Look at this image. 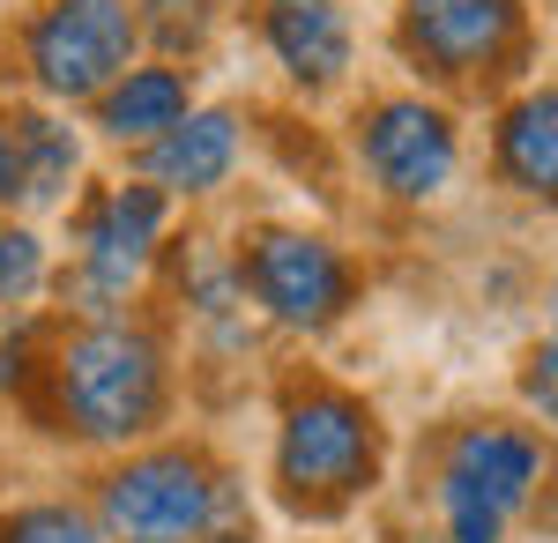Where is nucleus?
Returning <instances> with one entry per match:
<instances>
[{
  "mask_svg": "<svg viewBox=\"0 0 558 543\" xmlns=\"http://www.w3.org/2000/svg\"><path fill=\"white\" fill-rule=\"evenodd\" d=\"M134 0H38L15 31V60L45 105H97L134 68Z\"/></svg>",
  "mask_w": 558,
  "mask_h": 543,
  "instance_id": "5",
  "label": "nucleus"
},
{
  "mask_svg": "<svg viewBox=\"0 0 558 543\" xmlns=\"http://www.w3.org/2000/svg\"><path fill=\"white\" fill-rule=\"evenodd\" d=\"M239 291L254 298L276 328L291 335H328L357 305V268L336 239L320 231H291V224H268L239 246Z\"/></svg>",
  "mask_w": 558,
  "mask_h": 543,
  "instance_id": "7",
  "label": "nucleus"
},
{
  "mask_svg": "<svg viewBox=\"0 0 558 543\" xmlns=\"http://www.w3.org/2000/svg\"><path fill=\"white\" fill-rule=\"evenodd\" d=\"M521 402L558 432V321H544V335H536L529 358H521Z\"/></svg>",
  "mask_w": 558,
  "mask_h": 543,
  "instance_id": "18",
  "label": "nucleus"
},
{
  "mask_svg": "<svg viewBox=\"0 0 558 543\" xmlns=\"http://www.w3.org/2000/svg\"><path fill=\"white\" fill-rule=\"evenodd\" d=\"M83 179V142L52 105L8 97L0 105V216L31 224V216L60 209Z\"/></svg>",
  "mask_w": 558,
  "mask_h": 543,
  "instance_id": "10",
  "label": "nucleus"
},
{
  "mask_svg": "<svg viewBox=\"0 0 558 543\" xmlns=\"http://www.w3.org/2000/svg\"><path fill=\"white\" fill-rule=\"evenodd\" d=\"M165 224H172V202L149 179H120V186L83 202V216H75V276H68V298L83 305V321H105L142 291V276L165 253Z\"/></svg>",
  "mask_w": 558,
  "mask_h": 543,
  "instance_id": "6",
  "label": "nucleus"
},
{
  "mask_svg": "<svg viewBox=\"0 0 558 543\" xmlns=\"http://www.w3.org/2000/svg\"><path fill=\"white\" fill-rule=\"evenodd\" d=\"M142 171H149V186H157L165 202H202V194H216V186L239 171V112L194 105L172 134H157V142L142 149Z\"/></svg>",
  "mask_w": 558,
  "mask_h": 543,
  "instance_id": "11",
  "label": "nucleus"
},
{
  "mask_svg": "<svg viewBox=\"0 0 558 543\" xmlns=\"http://www.w3.org/2000/svg\"><path fill=\"white\" fill-rule=\"evenodd\" d=\"M551 321H558V291H551Z\"/></svg>",
  "mask_w": 558,
  "mask_h": 543,
  "instance_id": "20",
  "label": "nucleus"
},
{
  "mask_svg": "<svg viewBox=\"0 0 558 543\" xmlns=\"http://www.w3.org/2000/svg\"><path fill=\"white\" fill-rule=\"evenodd\" d=\"M134 31L157 38L165 52H202L216 31V8L209 0H134Z\"/></svg>",
  "mask_w": 558,
  "mask_h": 543,
  "instance_id": "17",
  "label": "nucleus"
},
{
  "mask_svg": "<svg viewBox=\"0 0 558 543\" xmlns=\"http://www.w3.org/2000/svg\"><path fill=\"white\" fill-rule=\"evenodd\" d=\"M551 484H558V461L544 447V432H529L514 418L454 424L432 455L439 543H507L521 521H536Z\"/></svg>",
  "mask_w": 558,
  "mask_h": 543,
  "instance_id": "2",
  "label": "nucleus"
},
{
  "mask_svg": "<svg viewBox=\"0 0 558 543\" xmlns=\"http://www.w3.org/2000/svg\"><path fill=\"white\" fill-rule=\"evenodd\" d=\"M492 171L514 186L521 202L558 209V89H529L499 112L492 134Z\"/></svg>",
  "mask_w": 558,
  "mask_h": 543,
  "instance_id": "13",
  "label": "nucleus"
},
{
  "mask_svg": "<svg viewBox=\"0 0 558 543\" xmlns=\"http://www.w3.org/2000/svg\"><path fill=\"white\" fill-rule=\"evenodd\" d=\"M52 283V261H45V239L31 224H0V321H15V313H31Z\"/></svg>",
  "mask_w": 558,
  "mask_h": 543,
  "instance_id": "15",
  "label": "nucleus"
},
{
  "mask_svg": "<svg viewBox=\"0 0 558 543\" xmlns=\"http://www.w3.org/2000/svg\"><path fill=\"white\" fill-rule=\"evenodd\" d=\"M45 395H52V418L68 439L128 447L172 418V358L149 328H134L120 313L75 321L45 350Z\"/></svg>",
  "mask_w": 558,
  "mask_h": 543,
  "instance_id": "1",
  "label": "nucleus"
},
{
  "mask_svg": "<svg viewBox=\"0 0 558 543\" xmlns=\"http://www.w3.org/2000/svg\"><path fill=\"white\" fill-rule=\"evenodd\" d=\"M202 543H254V521H239V514H231V521H216Z\"/></svg>",
  "mask_w": 558,
  "mask_h": 543,
  "instance_id": "19",
  "label": "nucleus"
},
{
  "mask_svg": "<svg viewBox=\"0 0 558 543\" xmlns=\"http://www.w3.org/2000/svg\"><path fill=\"white\" fill-rule=\"evenodd\" d=\"M380 484V418L350 387H291L276 424V492L305 521H336Z\"/></svg>",
  "mask_w": 558,
  "mask_h": 543,
  "instance_id": "3",
  "label": "nucleus"
},
{
  "mask_svg": "<svg viewBox=\"0 0 558 543\" xmlns=\"http://www.w3.org/2000/svg\"><path fill=\"white\" fill-rule=\"evenodd\" d=\"M186 112H194V83H186V68H172V60H134L128 75L97 97V134H105V142H134V149H149V142L172 134Z\"/></svg>",
  "mask_w": 558,
  "mask_h": 543,
  "instance_id": "14",
  "label": "nucleus"
},
{
  "mask_svg": "<svg viewBox=\"0 0 558 543\" xmlns=\"http://www.w3.org/2000/svg\"><path fill=\"white\" fill-rule=\"evenodd\" d=\"M357 165L402 209L439 202L454 186V171H462L454 112L432 105V97H380V105H365V120H357Z\"/></svg>",
  "mask_w": 558,
  "mask_h": 543,
  "instance_id": "9",
  "label": "nucleus"
},
{
  "mask_svg": "<svg viewBox=\"0 0 558 543\" xmlns=\"http://www.w3.org/2000/svg\"><path fill=\"white\" fill-rule=\"evenodd\" d=\"M260 38H268L276 68L299 89L343 83L350 52H357V31H350L343 0H268V8H260Z\"/></svg>",
  "mask_w": 558,
  "mask_h": 543,
  "instance_id": "12",
  "label": "nucleus"
},
{
  "mask_svg": "<svg viewBox=\"0 0 558 543\" xmlns=\"http://www.w3.org/2000/svg\"><path fill=\"white\" fill-rule=\"evenodd\" d=\"M231 514H239V492L209 461V447H142L97 484L105 543H202Z\"/></svg>",
  "mask_w": 558,
  "mask_h": 543,
  "instance_id": "4",
  "label": "nucleus"
},
{
  "mask_svg": "<svg viewBox=\"0 0 558 543\" xmlns=\"http://www.w3.org/2000/svg\"><path fill=\"white\" fill-rule=\"evenodd\" d=\"M0 543H105V529H97V514H83V506L38 499V506H15L0 521Z\"/></svg>",
  "mask_w": 558,
  "mask_h": 543,
  "instance_id": "16",
  "label": "nucleus"
},
{
  "mask_svg": "<svg viewBox=\"0 0 558 543\" xmlns=\"http://www.w3.org/2000/svg\"><path fill=\"white\" fill-rule=\"evenodd\" d=\"M529 38V0H402L395 45L432 83H484L507 75Z\"/></svg>",
  "mask_w": 558,
  "mask_h": 543,
  "instance_id": "8",
  "label": "nucleus"
}]
</instances>
